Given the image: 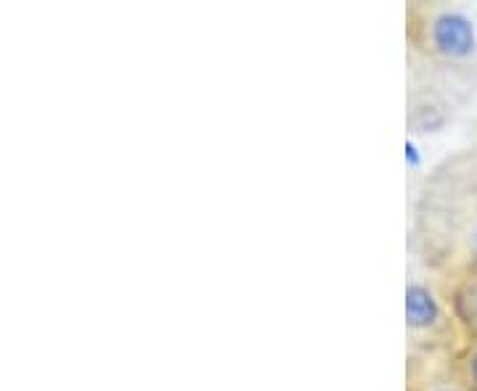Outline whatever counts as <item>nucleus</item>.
<instances>
[{"mask_svg": "<svg viewBox=\"0 0 477 391\" xmlns=\"http://www.w3.org/2000/svg\"><path fill=\"white\" fill-rule=\"evenodd\" d=\"M409 61L456 77L477 59L475 19L448 3H412L406 8Z\"/></svg>", "mask_w": 477, "mask_h": 391, "instance_id": "nucleus-1", "label": "nucleus"}, {"mask_svg": "<svg viewBox=\"0 0 477 391\" xmlns=\"http://www.w3.org/2000/svg\"><path fill=\"white\" fill-rule=\"evenodd\" d=\"M453 312L438 283L427 275L412 272L406 283V338L409 357H427L445 344L453 328Z\"/></svg>", "mask_w": 477, "mask_h": 391, "instance_id": "nucleus-2", "label": "nucleus"}, {"mask_svg": "<svg viewBox=\"0 0 477 391\" xmlns=\"http://www.w3.org/2000/svg\"><path fill=\"white\" fill-rule=\"evenodd\" d=\"M448 74L409 61V88H406V124L412 135H435L451 122L453 103L445 93Z\"/></svg>", "mask_w": 477, "mask_h": 391, "instance_id": "nucleus-3", "label": "nucleus"}, {"mask_svg": "<svg viewBox=\"0 0 477 391\" xmlns=\"http://www.w3.org/2000/svg\"><path fill=\"white\" fill-rule=\"evenodd\" d=\"M453 320L477 338V270L462 275L445 294Z\"/></svg>", "mask_w": 477, "mask_h": 391, "instance_id": "nucleus-4", "label": "nucleus"}, {"mask_svg": "<svg viewBox=\"0 0 477 391\" xmlns=\"http://www.w3.org/2000/svg\"><path fill=\"white\" fill-rule=\"evenodd\" d=\"M406 391H462L451 381H441L438 376L427 373L424 365L409 360L406 365Z\"/></svg>", "mask_w": 477, "mask_h": 391, "instance_id": "nucleus-5", "label": "nucleus"}, {"mask_svg": "<svg viewBox=\"0 0 477 391\" xmlns=\"http://www.w3.org/2000/svg\"><path fill=\"white\" fill-rule=\"evenodd\" d=\"M462 376H464L467 386L477 391V338L475 344L464 352V357H462Z\"/></svg>", "mask_w": 477, "mask_h": 391, "instance_id": "nucleus-6", "label": "nucleus"}]
</instances>
